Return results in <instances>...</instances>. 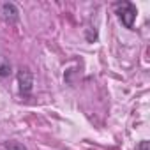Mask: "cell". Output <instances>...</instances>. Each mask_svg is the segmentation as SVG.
Instances as JSON below:
<instances>
[{"instance_id": "6da1fadb", "label": "cell", "mask_w": 150, "mask_h": 150, "mask_svg": "<svg viewBox=\"0 0 150 150\" xmlns=\"http://www.w3.org/2000/svg\"><path fill=\"white\" fill-rule=\"evenodd\" d=\"M115 13L118 16V20L122 21V25L125 28H132L134 27V21H136V14H138V9L132 2H118L115 4Z\"/></svg>"}, {"instance_id": "7a4b0ae2", "label": "cell", "mask_w": 150, "mask_h": 150, "mask_svg": "<svg viewBox=\"0 0 150 150\" xmlns=\"http://www.w3.org/2000/svg\"><path fill=\"white\" fill-rule=\"evenodd\" d=\"M18 85H20V94L23 97H28L34 88V74L28 67H20L18 71Z\"/></svg>"}, {"instance_id": "3957f363", "label": "cell", "mask_w": 150, "mask_h": 150, "mask_svg": "<svg viewBox=\"0 0 150 150\" xmlns=\"http://www.w3.org/2000/svg\"><path fill=\"white\" fill-rule=\"evenodd\" d=\"M2 16L7 23H16L20 20V11L13 2H6L2 4Z\"/></svg>"}, {"instance_id": "277c9868", "label": "cell", "mask_w": 150, "mask_h": 150, "mask_svg": "<svg viewBox=\"0 0 150 150\" xmlns=\"http://www.w3.org/2000/svg\"><path fill=\"white\" fill-rule=\"evenodd\" d=\"M11 74V62L0 55V78H7Z\"/></svg>"}, {"instance_id": "5b68a950", "label": "cell", "mask_w": 150, "mask_h": 150, "mask_svg": "<svg viewBox=\"0 0 150 150\" xmlns=\"http://www.w3.org/2000/svg\"><path fill=\"white\" fill-rule=\"evenodd\" d=\"M4 148L6 150H28L23 143H20V141H14V139H11V141H6L4 143Z\"/></svg>"}, {"instance_id": "8992f818", "label": "cell", "mask_w": 150, "mask_h": 150, "mask_svg": "<svg viewBox=\"0 0 150 150\" xmlns=\"http://www.w3.org/2000/svg\"><path fill=\"white\" fill-rule=\"evenodd\" d=\"M138 150H150V143H148L146 139L139 141V145H138Z\"/></svg>"}]
</instances>
